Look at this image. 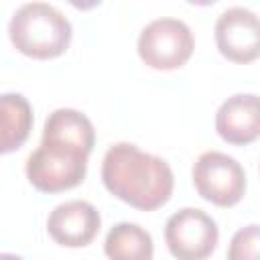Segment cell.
I'll use <instances>...</instances> for the list:
<instances>
[{"mask_svg": "<svg viewBox=\"0 0 260 260\" xmlns=\"http://www.w3.org/2000/svg\"><path fill=\"white\" fill-rule=\"evenodd\" d=\"M104 252L110 260H152V236L138 223H116L104 242Z\"/></svg>", "mask_w": 260, "mask_h": 260, "instance_id": "cell-12", "label": "cell"}, {"mask_svg": "<svg viewBox=\"0 0 260 260\" xmlns=\"http://www.w3.org/2000/svg\"><path fill=\"white\" fill-rule=\"evenodd\" d=\"M102 181L114 197L142 211L162 207L175 187L169 162L130 142H118L106 150Z\"/></svg>", "mask_w": 260, "mask_h": 260, "instance_id": "cell-1", "label": "cell"}, {"mask_svg": "<svg viewBox=\"0 0 260 260\" xmlns=\"http://www.w3.org/2000/svg\"><path fill=\"white\" fill-rule=\"evenodd\" d=\"M228 260H260V225L250 223L240 228L230 242Z\"/></svg>", "mask_w": 260, "mask_h": 260, "instance_id": "cell-13", "label": "cell"}, {"mask_svg": "<svg viewBox=\"0 0 260 260\" xmlns=\"http://www.w3.org/2000/svg\"><path fill=\"white\" fill-rule=\"evenodd\" d=\"M215 45L234 63H250L260 57V16L248 8L232 6L215 20Z\"/></svg>", "mask_w": 260, "mask_h": 260, "instance_id": "cell-7", "label": "cell"}, {"mask_svg": "<svg viewBox=\"0 0 260 260\" xmlns=\"http://www.w3.org/2000/svg\"><path fill=\"white\" fill-rule=\"evenodd\" d=\"M43 138L47 140H59L71 146H77L85 152L93 150L95 144V130L91 120L73 110V108H59L49 114L43 126Z\"/></svg>", "mask_w": 260, "mask_h": 260, "instance_id": "cell-10", "label": "cell"}, {"mask_svg": "<svg viewBox=\"0 0 260 260\" xmlns=\"http://www.w3.org/2000/svg\"><path fill=\"white\" fill-rule=\"evenodd\" d=\"M0 260H22V258L16 256V254H8V252H4V254H0Z\"/></svg>", "mask_w": 260, "mask_h": 260, "instance_id": "cell-14", "label": "cell"}, {"mask_svg": "<svg viewBox=\"0 0 260 260\" xmlns=\"http://www.w3.org/2000/svg\"><path fill=\"white\" fill-rule=\"evenodd\" d=\"M136 49L144 65L158 71H171L183 67L191 59L195 39L183 20L162 16L140 30Z\"/></svg>", "mask_w": 260, "mask_h": 260, "instance_id": "cell-4", "label": "cell"}, {"mask_svg": "<svg viewBox=\"0 0 260 260\" xmlns=\"http://www.w3.org/2000/svg\"><path fill=\"white\" fill-rule=\"evenodd\" d=\"M215 130L228 144L244 146L260 138V95L236 93L215 112Z\"/></svg>", "mask_w": 260, "mask_h": 260, "instance_id": "cell-9", "label": "cell"}, {"mask_svg": "<svg viewBox=\"0 0 260 260\" xmlns=\"http://www.w3.org/2000/svg\"><path fill=\"white\" fill-rule=\"evenodd\" d=\"M87 156L89 152L77 146L41 138L39 148L26 158V179L37 191L43 193L73 189L85 179Z\"/></svg>", "mask_w": 260, "mask_h": 260, "instance_id": "cell-3", "label": "cell"}, {"mask_svg": "<svg viewBox=\"0 0 260 260\" xmlns=\"http://www.w3.org/2000/svg\"><path fill=\"white\" fill-rule=\"evenodd\" d=\"M71 22L53 4L26 2L8 22V37L16 51L32 59H55L71 43Z\"/></svg>", "mask_w": 260, "mask_h": 260, "instance_id": "cell-2", "label": "cell"}, {"mask_svg": "<svg viewBox=\"0 0 260 260\" xmlns=\"http://www.w3.org/2000/svg\"><path fill=\"white\" fill-rule=\"evenodd\" d=\"M219 240L217 223L197 207H185L173 213L165 225V242L177 260H205Z\"/></svg>", "mask_w": 260, "mask_h": 260, "instance_id": "cell-6", "label": "cell"}, {"mask_svg": "<svg viewBox=\"0 0 260 260\" xmlns=\"http://www.w3.org/2000/svg\"><path fill=\"white\" fill-rule=\"evenodd\" d=\"M102 217L100 211L81 199L65 201L57 205L47 217L49 236L67 248H83L87 246L100 232Z\"/></svg>", "mask_w": 260, "mask_h": 260, "instance_id": "cell-8", "label": "cell"}, {"mask_svg": "<svg viewBox=\"0 0 260 260\" xmlns=\"http://www.w3.org/2000/svg\"><path fill=\"white\" fill-rule=\"evenodd\" d=\"M32 128V108L22 93L0 95V150L4 154L20 148Z\"/></svg>", "mask_w": 260, "mask_h": 260, "instance_id": "cell-11", "label": "cell"}, {"mask_svg": "<svg viewBox=\"0 0 260 260\" xmlns=\"http://www.w3.org/2000/svg\"><path fill=\"white\" fill-rule=\"evenodd\" d=\"M191 177L197 193L217 207H232L246 193V173L242 165L219 150L203 152L195 160Z\"/></svg>", "mask_w": 260, "mask_h": 260, "instance_id": "cell-5", "label": "cell"}]
</instances>
